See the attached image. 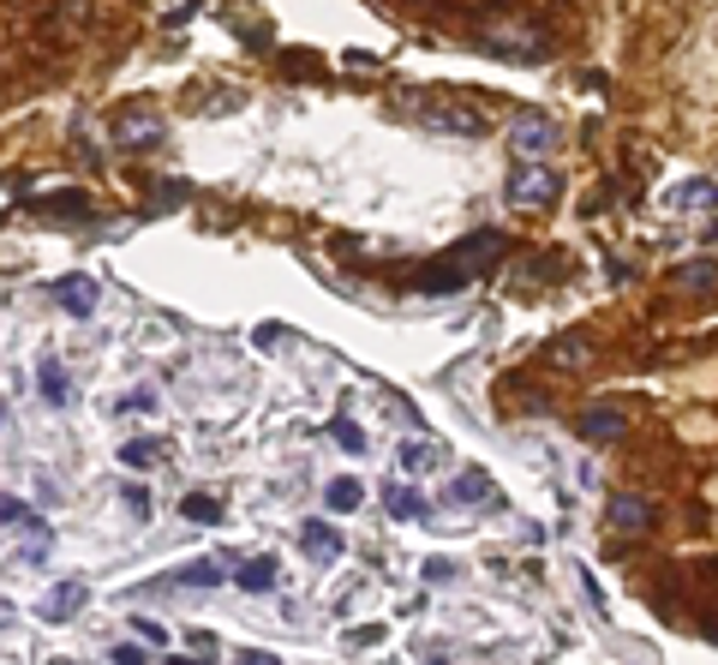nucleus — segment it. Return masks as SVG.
I'll use <instances>...</instances> for the list:
<instances>
[{
    "label": "nucleus",
    "instance_id": "11",
    "mask_svg": "<svg viewBox=\"0 0 718 665\" xmlns=\"http://www.w3.org/2000/svg\"><path fill=\"white\" fill-rule=\"evenodd\" d=\"M55 300L67 306L72 318H90V312H96V300H102V288H96V276L72 271V276H60V283H55Z\"/></svg>",
    "mask_w": 718,
    "mask_h": 665
},
{
    "label": "nucleus",
    "instance_id": "34",
    "mask_svg": "<svg viewBox=\"0 0 718 665\" xmlns=\"http://www.w3.org/2000/svg\"><path fill=\"white\" fill-rule=\"evenodd\" d=\"M169 665H204V660H169Z\"/></svg>",
    "mask_w": 718,
    "mask_h": 665
},
{
    "label": "nucleus",
    "instance_id": "19",
    "mask_svg": "<svg viewBox=\"0 0 718 665\" xmlns=\"http://www.w3.org/2000/svg\"><path fill=\"white\" fill-rule=\"evenodd\" d=\"M324 504L336 509V516H354V509L366 504V485H359L354 474H341V480H329V485H324Z\"/></svg>",
    "mask_w": 718,
    "mask_h": 665
},
{
    "label": "nucleus",
    "instance_id": "15",
    "mask_svg": "<svg viewBox=\"0 0 718 665\" xmlns=\"http://www.w3.org/2000/svg\"><path fill=\"white\" fill-rule=\"evenodd\" d=\"M383 504H390V521H431V497L414 492V485H390Z\"/></svg>",
    "mask_w": 718,
    "mask_h": 665
},
{
    "label": "nucleus",
    "instance_id": "28",
    "mask_svg": "<svg viewBox=\"0 0 718 665\" xmlns=\"http://www.w3.org/2000/svg\"><path fill=\"white\" fill-rule=\"evenodd\" d=\"M132 630H138V642H150V647H162V642H169V630H162L157 618H132Z\"/></svg>",
    "mask_w": 718,
    "mask_h": 665
},
{
    "label": "nucleus",
    "instance_id": "1",
    "mask_svg": "<svg viewBox=\"0 0 718 665\" xmlns=\"http://www.w3.org/2000/svg\"><path fill=\"white\" fill-rule=\"evenodd\" d=\"M503 252H509V240L497 234V228H479V234H467L461 246H449L431 264H419L414 294H461V288H473L497 259H503Z\"/></svg>",
    "mask_w": 718,
    "mask_h": 665
},
{
    "label": "nucleus",
    "instance_id": "33",
    "mask_svg": "<svg viewBox=\"0 0 718 665\" xmlns=\"http://www.w3.org/2000/svg\"><path fill=\"white\" fill-rule=\"evenodd\" d=\"M240 665H281L276 654H258V647H246V654H240Z\"/></svg>",
    "mask_w": 718,
    "mask_h": 665
},
{
    "label": "nucleus",
    "instance_id": "9",
    "mask_svg": "<svg viewBox=\"0 0 718 665\" xmlns=\"http://www.w3.org/2000/svg\"><path fill=\"white\" fill-rule=\"evenodd\" d=\"M443 462H449V450H443V444H431V438H402V450H395V468H402L407 480L438 474Z\"/></svg>",
    "mask_w": 718,
    "mask_h": 665
},
{
    "label": "nucleus",
    "instance_id": "3",
    "mask_svg": "<svg viewBox=\"0 0 718 665\" xmlns=\"http://www.w3.org/2000/svg\"><path fill=\"white\" fill-rule=\"evenodd\" d=\"M557 198H563V181H557L551 162H521V169L509 174V186H503L509 210H551Z\"/></svg>",
    "mask_w": 718,
    "mask_h": 665
},
{
    "label": "nucleus",
    "instance_id": "6",
    "mask_svg": "<svg viewBox=\"0 0 718 665\" xmlns=\"http://www.w3.org/2000/svg\"><path fill=\"white\" fill-rule=\"evenodd\" d=\"M414 121L431 126V133H461V138H479L485 133V114L467 108V102H419Z\"/></svg>",
    "mask_w": 718,
    "mask_h": 665
},
{
    "label": "nucleus",
    "instance_id": "30",
    "mask_svg": "<svg viewBox=\"0 0 718 665\" xmlns=\"http://www.w3.org/2000/svg\"><path fill=\"white\" fill-rule=\"evenodd\" d=\"M120 497H126V509H132V516H150V497H144V485H120Z\"/></svg>",
    "mask_w": 718,
    "mask_h": 665
},
{
    "label": "nucleus",
    "instance_id": "27",
    "mask_svg": "<svg viewBox=\"0 0 718 665\" xmlns=\"http://www.w3.org/2000/svg\"><path fill=\"white\" fill-rule=\"evenodd\" d=\"M455 575H461V564H455V558H443V552H438V558H426V582H431V587L455 582Z\"/></svg>",
    "mask_w": 718,
    "mask_h": 665
},
{
    "label": "nucleus",
    "instance_id": "32",
    "mask_svg": "<svg viewBox=\"0 0 718 665\" xmlns=\"http://www.w3.org/2000/svg\"><path fill=\"white\" fill-rule=\"evenodd\" d=\"M383 630H348V647H378Z\"/></svg>",
    "mask_w": 718,
    "mask_h": 665
},
{
    "label": "nucleus",
    "instance_id": "22",
    "mask_svg": "<svg viewBox=\"0 0 718 665\" xmlns=\"http://www.w3.org/2000/svg\"><path fill=\"white\" fill-rule=\"evenodd\" d=\"M671 283L688 288V294H713V288H718V264H713V259H695V264H683Z\"/></svg>",
    "mask_w": 718,
    "mask_h": 665
},
{
    "label": "nucleus",
    "instance_id": "35",
    "mask_svg": "<svg viewBox=\"0 0 718 665\" xmlns=\"http://www.w3.org/2000/svg\"><path fill=\"white\" fill-rule=\"evenodd\" d=\"M0 426H7V402H0Z\"/></svg>",
    "mask_w": 718,
    "mask_h": 665
},
{
    "label": "nucleus",
    "instance_id": "4",
    "mask_svg": "<svg viewBox=\"0 0 718 665\" xmlns=\"http://www.w3.org/2000/svg\"><path fill=\"white\" fill-rule=\"evenodd\" d=\"M557 121L538 108H521L516 121H509V150H516L521 162H551V150H557Z\"/></svg>",
    "mask_w": 718,
    "mask_h": 665
},
{
    "label": "nucleus",
    "instance_id": "7",
    "mask_svg": "<svg viewBox=\"0 0 718 665\" xmlns=\"http://www.w3.org/2000/svg\"><path fill=\"white\" fill-rule=\"evenodd\" d=\"M623 426H628V414H623L617 402H599V408H587V414L575 420L581 444H617V438H623Z\"/></svg>",
    "mask_w": 718,
    "mask_h": 665
},
{
    "label": "nucleus",
    "instance_id": "31",
    "mask_svg": "<svg viewBox=\"0 0 718 665\" xmlns=\"http://www.w3.org/2000/svg\"><path fill=\"white\" fill-rule=\"evenodd\" d=\"M114 665H150V654L138 642H120V647H114Z\"/></svg>",
    "mask_w": 718,
    "mask_h": 665
},
{
    "label": "nucleus",
    "instance_id": "20",
    "mask_svg": "<svg viewBox=\"0 0 718 665\" xmlns=\"http://www.w3.org/2000/svg\"><path fill=\"white\" fill-rule=\"evenodd\" d=\"M234 582L246 587V594H269V587H276V558H246V564L234 570Z\"/></svg>",
    "mask_w": 718,
    "mask_h": 665
},
{
    "label": "nucleus",
    "instance_id": "8",
    "mask_svg": "<svg viewBox=\"0 0 718 665\" xmlns=\"http://www.w3.org/2000/svg\"><path fill=\"white\" fill-rule=\"evenodd\" d=\"M449 504L455 509H479V504H497V485L485 468H461V474H449Z\"/></svg>",
    "mask_w": 718,
    "mask_h": 665
},
{
    "label": "nucleus",
    "instance_id": "25",
    "mask_svg": "<svg viewBox=\"0 0 718 665\" xmlns=\"http://www.w3.org/2000/svg\"><path fill=\"white\" fill-rule=\"evenodd\" d=\"M252 348H258V354H281V348H293L288 324H258V330H252Z\"/></svg>",
    "mask_w": 718,
    "mask_h": 665
},
{
    "label": "nucleus",
    "instance_id": "16",
    "mask_svg": "<svg viewBox=\"0 0 718 665\" xmlns=\"http://www.w3.org/2000/svg\"><path fill=\"white\" fill-rule=\"evenodd\" d=\"M36 390H43V402H48V408H67V402H72L67 366H60L55 354H43V366H36Z\"/></svg>",
    "mask_w": 718,
    "mask_h": 665
},
{
    "label": "nucleus",
    "instance_id": "10",
    "mask_svg": "<svg viewBox=\"0 0 718 665\" xmlns=\"http://www.w3.org/2000/svg\"><path fill=\"white\" fill-rule=\"evenodd\" d=\"M84 599H90L84 582H55V587L43 594V606H36V611H43V623H72V618L84 611Z\"/></svg>",
    "mask_w": 718,
    "mask_h": 665
},
{
    "label": "nucleus",
    "instance_id": "12",
    "mask_svg": "<svg viewBox=\"0 0 718 665\" xmlns=\"http://www.w3.org/2000/svg\"><path fill=\"white\" fill-rule=\"evenodd\" d=\"M228 582V570L216 564V558H192L186 570H169V582H157V587H186V594H204V587H222Z\"/></svg>",
    "mask_w": 718,
    "mask_h": 665
},
{
    "label": "nucleus",
    "instance_id": "24",
    "mask_svg": "<svg viewBox=\"0 0 718 665\" xmlns=\"http://www.w3.org/2000/svg\"><path fill=\"white\" fill-rule=\"evenodd\" d=\"M329 438H336V444H341V450H348V456H366V444H371V438H366V432L354 426L348 414H336V420H329Z\"/></svg>",
    "mask_w": 718,
    "mask_h": 665
},
{
    "label": "nucleus",
    "instance_id": "23",
    "mask_svg": "<svg viewBox=\"0 0 718 665\" xmlns=\"http://www.w3.org/2000/svg\"><path fill=\"white\" fill-rule=\"evenodd\" d=\"M180 516L198 521V528H210V521H222V504H216V497H204V492H192V497H180Z\"/></svg>",
    "mask_w": 718,
    "mask_h": 665
},
{
    "label": "nucleus",
    "instance_id": "29",
    "mask_svg": "<svg viewBox=\"0 0 718 665\" xmlns=\"http://www.w3.org/2000/svg\"><path fill=\"white\" fill-rule=\"evenodd\" d=\"M551 360H557V366H575V360H587V342H557V348H551Z\"/></svg>",
    "mask_w": 718,
    "mask_h": 665
},
{
    "label": "nucleus",
    "instance_id": "2",
    "mask_svg": "<svg viewBox=\"0 0 718 665\" xmlns=\"http://www.w3.org/2000/svg\"><path fill=\"white\" fill-rule=\"evenodd\" d=\"M479 48L485 55H497V60H516V67H538V60L551 55V36L538 31V24H485L479 31Z\"/></svg>",
    "mask_w": 718,
    "mask_h": 665
},
{
    "label": "nucleus",
    "instance_id": "17",
    "mask_svg": "<svg viewBox=\"0 0 718 665\" xmlns=\"http://www.w3.org/2000/svg\"><path fill=\"white\" fill-rule=\"evenodd\" d=\"M24 210L31 216H90V198L84 192H48V198H31Z\"/></svg>",
    "mask_w": 718,
    "mask_h": 665
},
{
    "label": "nucleus",
    "instance_id": "14",
    "mask_svg": "<svg viewBox=\"0 0 718 665\" xmlns=\"http://www.w3.org/2000/svg\"><path fill=\"white\" fill-rule=\"evenodd\" d=\"M300 552L312 558V564L329 570V564L341 558V534L329 528V521H305V528H300Z\"/></svg>",
    "mask_w": 718,
    "mask_h": 665
},
{
    "label": "nucleus",
    "instance_id": "18",
    "mask_svg": "<svg viewBox=\"0 0 718 665\" xmlns=\"http://www.w3.org/2000/svg\"><path fill=\"white\" fill-rule=\"evenodd\" d=\"M671 204H676V210H718V181H683V186H676L671 192Z\"/></svg>",
    "mask_w": 718,
    "mask_h": 665
},
{
    "label": "nucleus",
    "instance_id": "26",
    "mask_svg": "<svg viewBox=\"0 0 718 665\" xmlns=\"http://www.w3.org/2000/svg\"><path fill=\"white\" fill-rule=\"evenodd\" d=\"M0 521H19V528H43V516H36V509H24L19 497H0Z\"/></svg>",
    "mask_w": 718,
    "mask_h": 665
},
{
    "label": "nucleus",
    "instance_id": "13",
    "mask_svg": "<svg viewBox=\"0 0 718 665\" xmlns=\"http://www.w3.org/2000/svg\"><path fill=\"white\" fill-rule=\"evenodd\" d=\"M605 516H611V528H617V534H647L652 528V504H647V497H635V492H617Z\"/></svg>",
    "mask_w": 718,
    "mask_h": 665
},
{
    "label": "nucleus",
    "instance_id": "5",
    "mask_svg": "<svg viewBox=\"0 0 718 665\" xmlns=\"http://www.w3.org/2000/svg\"><path fill=\"white\" fill-rule=\"evenodd\" d=\"M108 138L114 150H126V157H138V150H157L162 145V114L144 108V102H132V108H120L108 121Z\"/></svg>",
    "mask_w": 718,
    "mask_h": 665
},
{
    "label": "nucleus",
    "instance_id": "21",
    "mask_svg": "<svg viewBox=\"0 0 718 665\" xmlns=\"http://www.w3.org/2000/svg\"><path fill=\"white\" fill-rule=\"evenodd\" d=\"M169 438H132V444H120V462L126 468H150V462H169Z\"/></svg>",
    "mask_w": 718,
    "mask_h": 665
}]
</instances>
